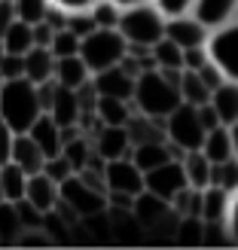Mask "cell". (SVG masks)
I'll return each mask as SVG.
<instances>
[{
  "instance_id": "1",
  "label": "cell",
  "mask_w": 238,
  "mask_h": 250,
  "mask_svg": "<svg viewBox=\"0 0 238 250\" xmlns=\"http://www.w3.org/2000/svg\"><path fill=\"white\" fill-rule=\"evenodd\" d=\"M180 73L183 70H162V67H150L137 73L131 107L144 116L165 119L180 104Z\"/></svg>"
},
{
  "instance_id": "2",
  "label": "cell",
  "mask_w": 238,
  "mask_h": 250,
  "mask_svg": "<svg viewBox=\"0 0 238 250\" xmlns=\"http://www.w3.org/2000/svg\"><path fill=\"white\" fill-rule=\"evenodd\" d=\"M43 113L40 98H37V85L24 77L3 80L0 85V119H3L12 131H28L34 119Z\"/></svg>"
},
{
  "instance_id": "3",
  "label": "cell",
  "mask_w": 238,
  "mask_h": 250,
  "mask_svg": "<svg viewBox=\"0 0 238 250\" xmlns=\"http://www.w3.org/2000/svg\"><path fill=\"white\" fill-rule=\"evenodd\" d=\"M116 31L125 37L129 46H153L159 37H165V16H162L153 3L125 6L119 12Z\"/></svg>"
},
{
  "instance_id": "4",
  "label": "cell",
  "mask_w": 238,
  "mask_h": 250,
  "mask_svg": "<svg viewBox=\"0 0 238 250\" xmlns=\"http://www.w3.org/2000/svg\"><path fill=\"white\" fill-rule=\"evenodd\" d=\"M125 49H129V43L116 28H95L80 40V58L86 61V67L92 73H98V70L119 64Z\"/></svg>"
},
{
  "instance_id": "5",
  "label": "cell",
  "mask_w": 238,
  "mask_h": 250,
  "mask_svg": "<svg viewBox=\"0 0 238 250\" xmlns=\"http://www.w3.org/2000/svg\"><path fill=\"white\" fill-rule=\"evenodd\" d=\"M205 125H202V116H198V107L195 104H177L165 116V141L177 149L183 156L186 149H198L205 141Z\"/></svg>"
},
{
  "instance_id": "6",
  "label": "cell",
  "mask_w": 238,
  "mask_h": 250,
  "mask_svg": "<svg viewBox=\"0 0 238 250\" xmlns=\"http://www.w3.org/2000/svg\"><path fill=\"white\" fill-rule=\"evenodd\" d=\"M58 198L65 202L73 214H77V220H89V217H101L107 210V192L95 189V186H89L80 174H70V177L58 186Z\"/></svg>"
},
{
  "instance_id": "7",
  "label": "cell",
  "mask_w": 238,
  "mask_h": 250,
  "mask_svg": "<svg viewBox=\"0 0 238 250\" xmlns=\"http://www.w3.org/2000/svg\"><path fill=\"white\" fill-rule=\"evenodd\" d=\"M208 55L211 61L223 70L226 80H235L238 83V19L220 24L208 34Z\"/></svg>"
},
{
  "instance_id": "8",
  "label": "cell",
  "mask_w": 238,
  "mask_h": 250,
  "mask_svg": "<svg viewBox=\"0 0 238 250\" xmlns=\"http://www.w3.org/2000/svg\"><path fill=\"white\" fill-rule=\"evenodd\" d=\"M183 186H186V177H183L180 159H168V162H162V165L144 171V189L159 195V198H165V202H171Z\"/></svg>"
},
{
  "instance_id": "9",
  "label": "cell",
  "mask_w": 238,
  "mask_h": 250,
  "mask_svg": "<svg viewBox=\"0 0 238 250\" xmlns=\"http://www.w3.org/2000/svg\"><path fill=\"white\" fill-rule=\"evenodd\" d=\"M104 186H107V192L137 195L144 189V171L131 162V156L110 159V162H104Z\"/></svg>"
},
{
  "instance_id": "10",
  "label": "cell",
  "mask_w": 238,
  "mask_h": 250,
  "mask_svg": "<svg viewBox=\"0 0 238 250\" xmlns=\"http://www.w3.org/2000/svg\"><path fill=\"white\" fill-rule=\"evenodd\" d=\"M89 141H92L95 156H101L104 162L131 156V141H129L125 125H98V128L89 134Z\"/></svg>"
},
{
  "instance_id": "11",
  "label": "cell",
  "mask_w": 238,
  "mask_h": 250,
  "mask_svg": "<svg viewBox=\"0 0 238 250\" xmlns=\"http://www.w3.org/2000/svg\"><path fill=\"white\" fill-rule=\"evenodd\" d=\"M208 34H211V31L193 16V12H186V16H171V19H165V37H168L171 43H177L180 49L205 46V43H208Z\"/></svg>"
},
{
  "instance_id": "12",
  "label": "cell",
  "mask_w": 238,
  "mask_h": 250,
  "mask_svg": "<svg viewBox=\"0 0 238 250\" xmlns=\"http://www.w3.org/2000/svg\"><path fill=\"white\" fill-rule=\"evenodd\" d=\"M92 85H95L98 95L122 98V101H131V95H134V77H131V73H125L119 64L92 73Z\"/></svg>"
},
{
  "instance_id": "13",
  "label": "cell",
  "mask_w": 238,
  "mask_h": 250,
  "mask_svg": "<svg viewBox=\"0 0 238 250\" xmlns=\"http://www.w3.org/2000/svg\"><path fill=\"white\" fill-rule=\"evenodd\" d=\"M58 195H61V192H58V183L49 177V174H43V171L28 174V183H24V195H22V198H28L37 210L49 214V210L58 205Z\"/></svg>"
},
{
  "instance_id": "14",
  "label": "cell",
  "mask_w": 238,
  "mask_h": 250,
  "mask_svg": "<svg viewBox=\"0 0 238 250\" xmlns=\"http://www.w3.org/2000/svg\"><path fill=\"white\" fill-rule=\"evenodd\" d=\"M9 162H16V165H19L24 174H37V171H43L46 156H43V149L31 141V134H28V131H19V134H12Z\"/></svg>"
},
{
  "instance_id": "15",
  "label": "cell",
  "mask_w": 238,
  "mask_h": 250,
  "mask_svg": "<svg viewBox=\"0 0 238 250\" xmlns=\"http://www.w3.org/2000/svg\"><path fill=\"white\" fill-rule=\"evenodd\" d=\"M235 9H238V0H195L193 16L202 21L208 31H214L220 24L235 19Z\"/></svg>"
},
{
  "instance_id": "16",
  "label": "cell",
  "mask_w": 238,
  "mask_h": 250,
  "mask_svg": "<svg viewBox=\"0 0 238 250\" xmlns=\"http://www.w3.org/2000/svg\"><path fill=\"white\" fill-rule=\"evenodd\" d=\"M52 80L58 85H65V89H80L83 83L92 80V70L86 67V61L77 55H61L55 58V70H52Z\"/></svg>"
},
{
  "instance_id": "17",
  "label": "cell",
  "mask_w": 238,
  "mask_h": 250,
  "mask_svg": "<svg viewBox=\"0 0 238 250\" xmlns=\"http://www.w3.org/2000/svg\"><path fill=\"white\" fill-rule=\"evenodd\" d=\"M125 131H129L131 146L137 144H150V141H165V119H153L144 113H134L125 119Z\"/></svg>"
},
{
  "instance_id": "18",
  "label": "cell",
  "mask_w": 238,
  "mask_h": 250,
  "mask_svg": "<svg viewBox=\"0 0 238 250\" xmlns=\"http://www.w3.org/2000/svg\"><path fill=\"white\" fill-rule=\"evenodd\" d=\"M28 134H31V141L43 149L46 159L55 156V153H61V125L49 116V113H40V116H37L34 125L28 128Z\"/></svg>"
},
{
  "instance_id": "19",
  "label": "cell",
  "mask_w": 238,
  "mask_h": 250,
  "mask_svg": "<svg viewBox=\"0 0 238 250\" xmlns=\"http://www.w3.org/2000/svg\"><path fill=\"white\" fill-rule=\"evenodd\" d=\"M49 116H52L61 128L65 125H77L80 122V101H77V89H65V85L55 83V95L49 101Z\"/></svg>"
},
{
  "instance_id": "20",
  "label": "cell",
  "mask_w": 238,
  "mask_h": 250,
  "mask_svg": "<svg viewBox=\"0 0 238 250\" xmlns=\"http://www.w3.org/2000/svg\"><path fill=\"white\" fill-rule=\"evenodd\" d=\"M168 159H180V153L168 141H150V144L131 146V162L141 171H150V168H156V165H162V162H168Z\"/></svg>"
},
{
  "instance_id": "21",
  "label": "cell",
  "mask_w": 238,
  "mask_h": 250,
  "mask_svg": "<svg viewBox=\"0 0 238 250\" xmlns=\"http://www.w3.org/2000/svg\"><path fill=\"white\" fill-rule=\"evenodd\" d=\"M229 208H232V195L226 189H220L214 183H208L202 189V210H198V217L205 223H226Z\"/></svg>"
},
{
  "instance_id": "22",
  "label": "cell",
  "mask_w": 238,
  "mask_h": 250,
  "mask_svg": "<svg viewBox=\"0 0 238 250\" xmlns=\"http://www.w3.org/2000/svg\"><path fill=\"white\" fill-rule=\"evenodd\" d=\"M211 107L220 119V125H229L238 119V83L235 80H223L214 92H211Z\"/></svg>"
},
{
  "instance_id": "23",
  "label": "cell",
  "mask_w": 238,
  "mask_h": 250,
  "mask_svg": "<svg viewBox=\"0 0 238 250\" xmlns=\"http://www.w3.org/2000/svg\"><path fill=\"white\" fill-rule=\"evenodd\" d=\"M211 162L202 149H186L180 156V168H183V177H186V186H195V189H205L211 183Z\"/></svg>"
},
{
  "instance_id": "24",
  "label": "cell",
  "mask_w": 238,
  "mask_h": 250,
  "mask_svg": "<svg viewBox=\"0 0 238 250\" xmlns=\"http://www.w3.org/2000/svg\"><path fill=\"white\" fill-rule=\"evenodd\" d=\"M52 70H55V55L46 46H31L24 52V80L46 83V80H52Z\"/></svg>"
},
{
  "instance_id": "25",
  "label": "cell",
  "mask_w": 238,
  "mask_h": 250,
  "mask_svg": "<svg viewBox=\"0 0 238 250\" xmlns=\"http://www.w3.org/2000/svg\"><path fill=\"white\" fill-rule=\"evenodd\" d=\"M131 113H134L131 101H122V98L98 95V101H95V116H98L101 125H125V119Z\"/></svg>"
},
{
  "instance_id": "26",
  "label": "cell",
  "mask_w": 238,
  "mask_h": 250,
  "mask_svg": "<svg viewBox=\"0 0 238 250\" xmlns=\"http://www.w3.org/2000/svg\"><path fill=\"white\" fill-rule=\"evenodd\" d=\"M198 149H202L211 162H223V159H229V156H238L235 149H232L226 125H214V128H208L205 131V141H202V146H198Z\"/></svg>"
},
{
  "instance_id": "27",
  "label": "cell",
  "mask_w": 238,
  "mask_h": 250,
  "mask_svg": "<svg viewBox=\"0 0 238 250\" xmlns=\"http://www.w3.org/2000/svg\"><path fill=\"white\" fill-rule=\"evenodd\" d=\"M150 55H153V64L162 70H183V49L177 43H171L168 37H159L150 46Z\"/></svg>"
},
{
  "instance_id": "28",
  "label": "cell",
  "mask_w": 238,
  "mask_h": 250,
  "mask_svg": "<svg viewBox=\"0 0 238 250\" xmlns=\"http://www.w3.org/2000/svg\"><path fill=\"white\" fill-rule=\"evenodd\" d=\"M24 183H28V174L16 162H3L0 165V192H3L6 202H19L24 195Z\"/></svg>"
},
{
  "instance_id": "29",
  "label": "cell",
  "mask_w": 238,
  "mask_h": 250,
  "mask_svg": "<svg viewBox=\"0 0 238 250\" xmlns=\"http://www.w3.org/2000/svg\"><path fill=\"white\" fill-rule=\"evenodd\" d=\"M0 46H3V52H16V55H24L28 49L34 46V34H31V24L16 19L6 28V34L0 37Z\"/></svg>"
},
{
  "instance_id": "30",
  "label": "cell",
  "mask_w": 238,
  "mask_h": 250,
  "mask_svg": "<svg viewBox=\"0 0 238 250\" xmlns=\"http://www.w3.org/2000/svg\"><path fill=\"white\" fill-rule=\"evenodd\" d=\"M22 232H24V226L16 210V202L0 198V244H16Z\"/></svg>"
},
{
  "instance_id": "31",
  "label": "cell",
  "mask_w": 238,
  "mask_h": 250,
  "mask_svg": "<svg viewBox=\"0 0 238 250\" xmlns=\"http://www.w3.org/2000/svg\"><path fill=\"white\" fill-rule=\"evenodd\" d=\"M211 183L220 186V189H226L229 195H235L238 192V156L214 162V165H211Z\"/></svg>"
},
{
  "instance_id": "32",
  "label": "cell",
  "mask_w": 238,
  "mask_h": 250,
  "mask_svg": "<svg viewBox=\"0 0 238 250\" xmlns=\"http://www.w3.org/2000/svg\"><path fill=\"white\" fill-rule=\"evenodd\" d=\"M180 101L183 104H208L211 101V89L198 80L195 70H183L180 73Z\"/></svg>"
},
{
  "instance_id": "33",
  "label": "cell",
  "mask_w": 238,
  "mask_h": 250,
  "mask_svg": "<svg viewBox=\"0 0 238 250\" xmlns=\"http://www.w3.org/2000/svg\"><path fill=\"white\" fill-rule=\"evenodd\" d=\"M168 205H171V210L177 217H198V210H202V189H195V186H183Z\"/></svg>"
},
{
  "instance_id": "34",
  "label": "cell",
  "mask_w": 238,
  "mask_h": 250,
  "mask_svg": "<svg viewBox=\"0 0 238 250\" xmlns=\"http://www.w3.org/2000/svg\"><path fill=\"white\" fill-rule=\"evenodd\" d=\"M89 12L95 19V28H116L122 6H116L113 0H95V3L89 6Z\"/></svg>"
},
{
  "instance_id": "35",
  "label": "cell",
  "mask_w": 238,
  "mask_h": 250,
  "mask_svg": "<svg viewBox=\"0 0 238 250\" xmlns=\"http://www.w3.org/2000/svg\"><path fill=\"white\" fill-rule=\"evenodd\" d=\"M12 6H16V19L34 24V21H43L46 9L52 6V0H12Z\"/></svg>"
},
{
  "instance_id": "36",
  "label": "cell",
  "mask_w": 238,
  "mask_h": 250,
  "mask_svg": "<svg viewBox=\"0 0 238 250\" xmlns=\"http://www.w3.org/2000/svg\"><path fill=\"white\" fill-rule=\"evenodd\" d=\"M49 52H52L55 58H61V55H77L80 52V37L73 34V31H67V28L55 31L52 34V43H49Z\"/></svg>"
},
{
  "instance_id": "37",
  "label": "cell",
  "mask_w": 238,
  "mask_h": 250,
  "mask_svg": "<svg viewBox=\"0 0 238 250\" xmlns=\"http://www.w3.org/2000/svg\"><path fill=\"white\" fill-rule=\"evenodd\" d=\"M43 174H49V177L61 186V183L70 177V174H77V171H73V165H70V162L61 156V153H55V156H49V159L43 162Z\"/></svg>"
},
{
  "instance_id": "38",
  "label": "cell",
  "mask_w": 238,
  "mask_h": 250,
  "mask_svg": "<svg viewBox=\"0 0 238 250\" xmlns=\"http://www.w3.org/2000/svg\"><path fill=\"white\" fill-rule=\"evenodd\" d=\"M67 31H73L83 40L89 31H95V19H92V12L89 9H67V24H65Z\"/></svg>"
},
{
  "instance_id": "39",
  "label": "cell",
  "mask_w": 238,
  "mask_h": 250,
  "mask_svg": "<svg viewBox=\"0 0 238 250\" xmlns=\"http://www.w3.org/2000/svg\"><path fill=\"white\" fill-rule=\"evenodd\" d=\"M16 77H24V55L3 52L0 55V80H16Z\"/></svg>"
},
{
  "instance_id": "40",
  "label": "cell",
  "mask_w": 238,
  "mask_h": 250,
  "mask_svg": "<svg viewBox=\"0 0 238 250\" xmlns=\"http://www.w3.org/2000/svg\"><path fill=\"white\" fill-rule=\"evenodd\" d=\"M162 16L171 19V16H186V12H193V3L195 0H150Z\"/></svg>"
},
{
  "instance_id": "41",
  "label": "cell",
  "mask_w": 238,
  "mask_h": 250,
  "mask_svg": "<svg viewBox=\"0 0 238 250\" xmlns=\"http://www.w3.org/2000/svg\"><path fill=\"white\" fill-rule=\"evenodd\" d=\"M16 210H19V217H22V226L24 229H31V226H43V210H37L28 198H19L16 202Z\"/></svg>"
},
{
  "instance_id": "42",
  "label": "cell",
  "mask_w": 238,
  "mask_h": 250,
  "mask_svg": "<svg viewBox=\"0 0 238 250\" xmlns=\"http://www.w3.org/2000/svg\"><path fill=\"white\" fill-rule=\"evenodd\" d=\"M195 73H198V80H202V83L208 85L211 92H214L217 85H220L223 80H226V77H223V70H220V67H217V64H214V61H211V58L205 61L202 67H195Z\"/></svg>"
},
{
  "instance_id": "43",
  "label": "cell",
  "mask_w": 238,
  "mask_h": 250,
  "mask_svg": "<svg viewBox=\"0 0 238 250\" xmlns=\"http://www.w3.org/2000/svg\"><path fill=\"white\" fill-rule=\"evenodd\" d=\"M208 46H193V49H183V70H195L208 61Z\"/></svg>"
},
{
  "instance_id": "44",
  "label": "cell",
  "mask_w": 238,
  "mask_h": 250,
  "mask_svg": "<svg viewBox=\"0 0 238 250\" xmlns=\"http://www.w3.org/2000/svg\"><path fill=\"white\" fill-rule=\"evenodd\" d=\"M31 34H34V46H46L49 49V43H52V28H49L46 21H34L31 24Z\"/></svg>"
},
{
  "instance_id": "45",
  "label": "cell",
  "mask_w": 238,
  "mask_h": 250,
  "mask_svg": "<svg viewBox=\"0 0 238 250\" xmlns=\"http://www.w3.org/2000/svg\"><path fill=\"white\" fill-rule=\"evenodd\" d=\"M12 134H16V131H12L9 125H6L3 119H0V165H3V162H9V146H12Z\"/></svg>"
},
{
  "instance_id": "46",
  "label": "cell",
  "mask_w": 238,
  "mask_h": 250,
  "mask_svg": "<svg viewBox=\"0 0 238 250\" xmlns=\"http://www.w3.org/2000/svg\"><path fill=\"white\" fill-rule=\"evenodd\" d=\"M16 21V6H12V0H0V37L6 34V28Z\"/></svg>"
},
{
  "instance_id": "47",
  "label": "cell",
  "mask_w": 238,
  "mask_h": 250,
  "mask_svg": "<svg viewBox=\"0 0 238 250\" xmlns=\"http://www.w3.org/2000/svg\"><path fill=\"white\" fill-rule=\"evenodd\" d=\"M226 226H229V235H232V244L238 247V192L232 195V208H229V217H226Z\"/></svg>"
},
{
  "instance_id": "48",
  "label": "cell",
  "mask_w": 238,
  "mask_h": 250,
  "mask_svg": "<svg viewBox=\"0 0 238 250\" xmlns=\"http://www.w3.org/2000/svg\"><path fill=\"white\" fill-rule=\"evenodd\" d=\"M55 6H61V9H89L95 0H52Z\"/></svg>"
},
{
  "instance_id": "49",
  "label": "cell",
  "mask_w": 238,
  "mask_h": 250,
  "mask_svg": "<svg viewBox=\"0 0 238 250\" xmlns=\"http://www.w3.org/2000/svg\"><path fill=\"white\" fill-rule=\"evenodd\" d=\"M226 131H229V141H232V149H235V153H238V119L226 125Z\"/></svg>"
},
{
  "instance_id": "50",
  "label": "cell",
  "mask_w": 238,
  "mask_h": 250,
  "mask_svg": "<svg viewBox=\"0 0 238 250\" xmlns=\"http://www.w3.org/2000/svg\"><path fill=\"white\" fill-rule=\"evenodd\" d=\"M113 3L125 9V6H137V3H150V0H113Z\"/></svg>"
},
{
  "instance_id": "51",
  "label": "cell",
  "mask_w": 238,
  "mask_h": 250,
  "mask_svg": "<svg viewBox=\"0 0 238 250\" xmlns=\"http://www.w3.org/2000/svg\"><path fill=\"white\" fill-rule=\"evenodd\" d=\"M0 55H3V46H0Z\"/></svg>"
},
{
  "instance_id": "52",
  "label": "cell",
  "mask_w": 238,
  "mask_h": 250,
  "mask_svg": "<svg viewBox=\"0 0 238 250\" xmlns=\"http://www.w3.org/2000/svg\"><path fill=\"white\" fill-rule=\"evenodd\" d=\"M235 19H238V9H235Z\"/></svg>"
},
{
  "instance_id": "53",
  "label": "cell",
  "mask_w": 238,
  "mask_h": 250,
  "mask_svg": "<svg viewBox=\"0 0 238 250\" xmlns=\"http://www.w3.org/2000/svg\"><path fill=\"white\" fill-rule=\"evenodd\" d=\"M0 85H3V80H0Z\"/></svg>"
},
{
  "instance_id": "54",
  "label": "cell",
  "mask_w": 238,
  "mask_h": 250,
  "mask_svg": "<svg viewBox=\"0 0 238 250\" xmlns=\"http://www.w3.org/2000/svg\"><path fill=\"white\" fill-rule=\"evenodd\" d=\"M0 198H3V192H0Z\"/></svg>"
}]
</instances>
